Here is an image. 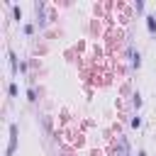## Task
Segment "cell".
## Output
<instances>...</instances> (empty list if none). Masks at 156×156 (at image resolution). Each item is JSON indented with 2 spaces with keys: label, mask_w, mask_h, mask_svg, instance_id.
<instances>
[{
  "label": "cell",
  "mask_w": 156,
  "mask_h": 156,
  "mask_svg": "<svg viewBox=\"0 0 156 156\" xmlns=\"http://www.w3.org/2000/svg\"><path fill=\"white\" fill-rule=\"evenodd\" d=\"M10 98H17V85H15V83L10 85Z\"/></svg>",
  "instance_id": "ba28073f"
},
{
  "label": "cell",
  "mask_w": 156,
  "mask_h": 156,
  "mask_svg": "<svg viewBox=\"0 0 156 156\" xmlns=\"http://www.w3.org/2000/svg\"><path fill=\"white\" fill-rule=\"evenodd\" d=\"M132 127L139 129V127H141V117H134V119H132Z\"/></svg>",
  "instance_id": "52a82bcc"
},
{
  "label": "cell",
  "mask_w": 156,
  "mask_h": 156,
  "mask_svg": "<svg viewBox=\"0 0 156 156\" xmlns=\"http://www.w3.org/2000/svg\"><path fill=\"white\" fill-rule=\"evenodd\" d=\"M134 107H136V110H139V107H141V95H139V93H136V95H134Z\"/></svg>",
  "instance_id": "8992f818"
},
{
  "label": "cell",
  "mask_w": 156,
  "mask_h": 156,
  "mask_svg": "<svg viewBox=\"0 0 156 156\" xmlns=\"http://www.w3.org/2000/svg\"><path fill=\"white\" fill-rule=\"evenodd\" d=\"M146 29H149L151 34H156V17H154V15L146 17Z\"/></svg>",
  "instance_id": "7a4b0ae2"
},
{
  "label": "cell",
  "mask_w": 156,
  "mask_h": 156,
  "mask_svg": "<svg viewBox=\"0 0 156 156\" xmlns=\"http://www.w3.org/2000/svg\"><path fill=\"white\" fill-rule=\"evenodd\" d=\"M132 58H134V61H132V63H134V68H139V66H141V54L136 51V54H132Z\"/></svg>",
  "instance_id": "277c9868"
},
{
  "label": "cell",
  "mask_w": 156,
  "mask_h": 156,
  "mask_svg": "<svg viewBox=\"0 0 156 156\" xmlns=\"http://www.w3.org/2000/svg\"><path fill=\"white\" fill-rule=\"evenodd\" d=\"M119 156H129V144H127L124 136L119 139Z\"/></svg>",
  "instance_id": "3957f363"
},
{
  "label": "cell",
  "mask_w": 156,
  "mask_h": 156,
  "mask_svg": "<svg viewBox=\"0 0 156 156\" xmlns=\"http://www.w3.org/2000/svg\"><path fill=\"white\" fill-rule=\"evenodd\" d=\"M34 32V24H24V34H32Z\"/></svg>",
  "instance_id": "9c48e42d"
},
{
  "label": "cell",
  "mask_w": 156,
  "mask_h": 156,
  "mask_svg": "<svg viewBox=\"0 0 156 156\" xmlns=\"http://www.w3.org/2000/svg\"><path fill=\"white\" fill-rule=\"evenodd\" d=\"M15 146H17V124H10V144H7L5 156H12L15 154Z\"/></svg>",
  "instance_id": "6da1fadb"
},
{
  "label": "cell",
  "mask_w": 156,
  "mask_h": 156,
  "mask_svg": "<svg viewBox=\"0 0 156 156\" xmlns=\"http://www.w3.org/2000/svg\"><path fill=\"white\" fill-rule=\"evenodd\" d=\"M27 100H29V102H34V100H37V93H34V88H29V90H27Z\"/></svg>",
  "instance_id": "5b68a950"
}]
</instances>
